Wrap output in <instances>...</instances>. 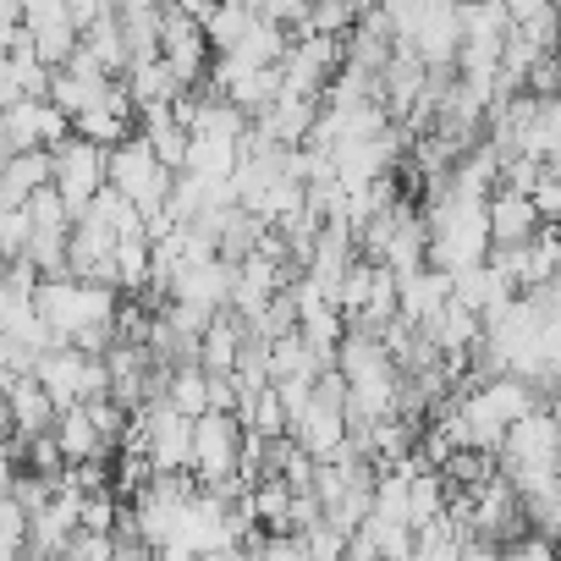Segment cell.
I'll return each mask as SVG.
<instances>
[{"mask_svg":"<svg viewBox=\"0 0 561 561\" xmlns=\"http://www.w3.org/2000/svg\"><path fill=\"white\" fill-rule=\"evenodd\" d=\"M56 154V187H61V198H67V209L72 215H83L89 209V198L105 187V149L100 144H89L83 133H72L67 144H56L50 149Z\"/></svg>","mask_w":561,"mask_h":561,"instance_id":"cell-5","label":"cell"},{"mask_svg":"<svg viewBox=\"0 0 561 561\" xmlns=\"http://www.w3.org/2000/svg\"><path fill=\"white\" fill-rule=\"evenodd\" d=\"M12 154H18V149L7 144V133H0V171H7V160H12Z\"/></svg>","mask_w":561,"mask_h":561,"instance_id":"cell-45","label":"cell"},{"mask_svg":"<svg viewBox=\"0 0 561 561\" xmlns=\"http://www.w3.org/2000/svg\"><path fill=\"white\" fill-rule=\"evenodd\" d=\"M304 539H309V556H314V561H336V556H347V534H342L331 517H320L314 528H304Z\"/></svg>","mask_w":561,"mask_h":561,"instance_id":"cell-36","label":"cell"},{"mask_svg":"<svg viewBox=\"0 0 561 561\" xmlns=\"http://www.w3.org/2000/svg\"><path fill=\"white\" fill-rule=\"evenodd\" d=\"M138 413L149 424V468L154 473H187L193 468V419L176 413L171 402H144Z\"/></svg>","mask_w":561,"mask_h":561,"instance_id":"cell-6","label":"cell"},{"mask_svg":"<svg viewBox=\"0 0 561 561\" xmlns=\"http://www.w3.org/2000/svg\"><path fill=\"white\" fill-rule=\"evenodd\" d=\"M358 23V7L353 0H314L309 7V28H320V34H347ZM304 34V28H298Z\"/></svg>","mask_w":561,"mask_h":561,"instance_id":"cell-34","label":"cell"},{"mask_svg":"<svg viewBox=\"0 0 561 561\" xmlns=\"http://www.w3.org/2000/svg\"><path fill=\"white\" fill-rule=\"evenodd\" d=\"M23 309H34V298H23V293H12V287H7V280H0V331H12V320H18Z\"/></svg>","mask_w":561,"mask_h":561,"instance_id":"cell-42","label":"cell"},{"mask_svg":"<svg viewBox=\"0 0 561 561\" xmlns=\"http://www.w3.org/2000/svg\"><path fill=\"white\" fill-rule=\"evenodd\" d=\"M160 56L171 61V72H176V83H182V89L204 83V78H209V61H215L204 23H198L193 12L171 7V0H165V12H160Z\"/></svg>","mask_w":561,"mask_h":561,"instance_id":"cell-3","label":"cell"},{"mask_svg":"<svg viewBox=\"0 0 561 561\" xmlns=\"http://www.w3.org/2000/svg\"><path fill=\"white\" fill-rule=\"evenodd\" d=\"M122 78L133 89V105H154V100H176L182 94V83H176V72H171L165 56H138Z\"/></svg>","mask_w":561,"mask_h":561,"instance_id":"cell-21","label":"cell"},{"mask_svg":"<svg viewBox=\"0 0 561 561\" xmlns=\"http://www.w3.org/2000/svg\"><path fill=\"white\" fill-rule=\"evenodd\" d=\"M105 182H116L138 209H149V204H165V198H171L176 171L149 149L144 133H133V138H122L116 149H105Z\"/></svg>","mask_w":561,"mask_h":561,"instance_id":"cell-1","label":"cell"},{"mask_svg":"<svg viewBox=\"0 0 561 561\" xmlns=\"http://www.w3.org/2000/svg\"><path fill=\"white\" fill-rule=\"evenodd\" d=\"M248 501H253V517H259L264 528H287L293 484L280 479V473H259V479H253V490H248Z\"/></svg>","mask_w":561,"mask_h":561,"instance_id":"cell-28","label":"cell"},{"mask_svg":"<svg viewBox=\"0 0 561 561\" xmlns=\"http://www.w3.org/2000/svg\"><path fill=\"white\" fill-rule=\"evenodd\" d=\"M325 364L314 358V347L304 342V331H287L270 342V380H287V375H320Z\"/></svg>","mask_w":561,"mask_h":561,"instance_id":"cell-26","label":"cell"},{"mask_svg":"<svg viewBox=\"0 0 561 561\" xmlns=\"http://www.w3.org/2000/svg\"><path fill=\"white\" fill-rule=\"evenodd\" d=\"M397 154H402V133H397V127H380V133H369V138H342V144L331 149L336 182H342L347 193H364L375 176H386V171L397 165Z\"/></svg>","mask_w":561,"mask_h":561,"instance_id":"cell-4","label":"cell"},{"mask_svg":"<svg viewBox=\"0 0 561 561\" xmlns=\"http://www.w3.org/2000/svg\"><path fill=\"white\" fill-rule=\"evenodd\" d=\"M320 105L325 100H314V94H293V89H280L259 116H253V127L264 133V138H275V144H304L309 138V127H314V116H320Z\"/></svg>","mask_w":561,"mask_h":561,"instance_id":"cell-9","label":"cell"},{"mask_svg":"<svg viewBox=\"0 0 561 561\" xmlns=\"http://www.w3.org/2000/svg\"><path fill=\"white\" fill-rule=\"evenodd\" d=\"M259 7V18H270V23H280V28H309V7L314 0H253Z\"/></svg>","mask_w":561,"mask_h":561,"instance_id":"cell-38","label":"cell"},{"mask_svg":"<svg viewBox=\"0 0 561 561\" xmlns=\"http://www.w3.org/2000/svg\"><path fill=\"white\" fill-rule=\"evenodd\" d=\"M165 402H171L176 413L198 419V413L209 408V369H204V364H176L171 380H165Z\"/></svg>","mask_w":561,"mask_h":561,"instance_id":"cell-25","label":"cell"},{"mask_svg":"<svg viewBox=\"0 0 561 561\" xmlns=\"http://www.w3.org/2000/svg\"><path fill=\"white\" fill-rule=\"evenodd\" d=\"M39 105L45 100H12L7 111H0V133H7V144L23 154V149H45V138H39Z\"/></svg>","mask_w":561,"mask_h":561,"instance_id":"cell-29","label":"cell"},{"mask_svg":"<svg viewBox=\"0 0 561 561\" xmlns=\"http://www.w3.org/2000/svg\"><path fill=\"white\" fill-rule=\"evenodd\" d=\"M72 133H83V138L100 144V149H116L122 138L138 133V116H122V111H111L105 100H94V105H83V111L72 116Z\"/></svg>","mask_w":561,"mask_h":561,"instance_id":"cell-23","label":"cell"},{"mask_svg":"<svg viewBox=\"0 0 561 561\" xmlns=\"http://www.w3.org/2000/svg\"><path fill=\"white\" fill-rule=\"evenodd\" d=\"M0 23H23V0H0Z\"/></svg>","mask_w":561,"mask_h":561,"instance_id":"cell-43","label":"cell"},{"mask_svg":"<svg viewBox=\"0 0 561 561\" xmlns=\"http://www.w3.org/2000/svg\"><path fill=\"white\" fill-rule=\"evenodd\" d=\"M484 209H490V248H501V242H528V237L545 226L539 209H534V198L517 193V187H495Z\"/></svg>","mask_w":561,"mask_h":561,"instance_id":"cell-15","label":"cell"},{"mask_svg":"<svg viewBox=\"0 0 561 561\" xmlns=\"http://www.w3.org/2000/svg\"><path fill=\"white\" fill-rule=\"evenodd\" d=\"M182 171H193V176H204V182H231V171H237V138H220V133H193Z\"/></svg>","mask_w":561,"mask_h":561,"instance_id":"cell-19","label":"cell"},{"mask_svg":"<svg viewBox=\"0 0 561 561\" xmlns=\"http://www.w3.org/2000/svg\"><path fill=\"white\" fill-rule=\"evenodd\" d=\"M545 165H550V171H556V176H561V149H556V154H550V160H545Z\"/></svg>","mask_w":561,"mask_h":561,"instance_id":"cell-46","label":"cell"},{"mask_svg":"<svg viewBox=\"0 0 561 561\" xmlns=\"http://www.w3.org/2000/svg\"><path fill=\"white\" fill-rule=\"evenodd\" d=\"M424 83H430L424 56H419V50H391V61L380 67V100L391 105V116H397V122H402V116L419 105Z\"/></svg>","mask_w":561,"mask_h":561,"instance_id":"cell-14","label":"cell"},{"mask_svg":"<svg viewBox=\"0 0 561 561\" xmlns=\"http://www.w3.org/2000/svg\"><path fill=\"white\" fill-rule=\"evenodd\" d=\"M242 424H248V430H259V435H280V430H287V408H280L275 380H270V386H259V391L242 402Z\"/></svg>","mask_w":561,"mask_h":561,"instance_id":"cell-31","label":"cell"},{"mask_svg":"<svg viewBox=\"0 0 561 561\" xmlns=\"http://www.w3.org/2000/svg\"><path fill=\"white\" fill-rule=\"evenodd\" d=\"M237 353H242V320H237L231 309H220V314L209 320V331L198 336V364H204L209 375H231V369H237Z\"/></svg>","mask_w":561,"mask_h":561,"instance_id":"cell-18","label":"cell"},{"mask_svg":"<svg viewBox=\"0 0 561 561\" xmlns=\"http://www.w3.org/2000/svg\"><path fill=\"white\" fill-rule=\"evenodd\" d=\"M209 408L237 413V375H209Z\"/></svg>","mask_w":561,"mask_h":561,"instance_id":"cell-41","label":"cell"},{"mask_svg":"<svg viewBox=\"0 0 561 561\" xmlns=\"http://www.w3.org/2000/svg\"><path fill=\"white\" fill-rule=\"evenodd\" d=\"M0 397H7V413H12V435H45V430H56V419H61V408H56V397L39 386V375H12V380H0Z\"/></svg>","mask_w":561,"mask_h":561,"instance_id":"cell-8","label":"cell"},{"mask_svg":"<svg viewBox=\"0 0 561 561\" xmlns=\"http://www.w3.org/2000/svg\"><path fill=\"white\" fill-rule=\"evenodd\" d=\"M83 408H89V419H94V430H100V440L111 446V451H122V435H127V424H133V413L105 391V397H83Z\"/></svg>","mask_w":561,"mask_h":561,"instance_id":"cell-32","label":"cell"},{"mask_svg":"<svg viewBox=\"0 0 561 561\" xmlns=\"http://www.w3.org/2000/svg\"><path fill=\"white\" fill-rule=\"evenodd\" d=\"M198 23H204V34H209V50H215V56H231V50L242 45V34L259 23V7H253V0H215Z\"/></svg>","mask_w":561,"mask_h":561,"instance_id":"cell-16","label":"cell"},{"mask_svg":"<svg viewBox=\"0 0 561 561\" xmlns=\"http://www.w3.org/2000/svg\"><path fill=\"white\" fill-rule=\"evenodd\" d=\"M116 287L122 293L149 287V237H122L116 242Z\"/></svg>","mask_w":561,"mask_h":561,"instance_id":"cell-30","label":"cell"},{"mask_svg":"<svg viewBox=\"0 0 561 561\" xmlns=\"http://www.w3.org/2000/svg\"><path fill=\"white\" fill-rule=\"evenodd\" d=\"M56 440H61V457H67V462H83V457H116V451L100 440V430H94V419H89L83 402L61 408V419H56Z\"/></svg>","mask_w":561,"mask_h":561,"instance_id":"cell-20","label":"cell"},{"mask_svg":"<svg viewBox=\"0 0 561 561\" xmlns=\"http://www.w3.org/2000/svg\"><path fill=\"white\" fill-rule=\"evenodd\" d=\"M67 556H78V561H111L116 556V539L111 534H100V528H72V539H67Z\"/></svg>","mask_w":561,"mask_h":561,"instance_id":"cell-37","label":"cell"},{"mask_svg":"<svg viewBox=\"0 0 561 561\" xmlns=\"http://www.w3.org/2000/svg\"><path fill=\"white\" fill-rule=\"evenodd\" d=\"M473 495V506H468V523H473V534H484V539H495V545H506L512 534H523L528 528V517H523V495H517V484L506 479V473H490L479 490H468Z\"/></svg>","mask_w":561,"mask_h":561,"instance_id":"cell-7","label":"cell"},{"mask_svg":"<svg viewBox=\"0 0 561 561\" xmlns=\"http://www.w3.org/2000/svg\"><path fill=\"white\" fill-rule=\"evenodd\" d=\"M287 430L298 435V446H304V451H314L320 462H331V457L342 451V440H347V408H342V402L314 397V402L287 424Z\"/></svg>","mask_w":561,"mask_h":561,"instance_id":"cell-11","label":"cell"},{"mask_svg":"<svg viewBox=\"0 0 561 561\" xmlns=\"http://www.w3.org/2000/svg\"><path fill=\"white\" fill-rule=\"evenodd\" d=\"M28 523H34V512H28L18 495H0V545L23 550V539H28Z\"/></svg>","mask_w":561,"mask_h":561,"instance_id":"cell-35","label":"cell"},{"mask_svg":"<svg viewBox=\"0 0 561 561\" xmlns=\"http://www.w3.org/2000/svg\"><path fill=\"white\" fill-rule=\"evenodd\" d=\"M67 242H72V220H34L23 253L39 264V275H67Z\"/></svg>","mask_w":561,"mask_h":561,"instance_id":"cell-24","label":"cell"},{"mask_svg":"<svg viewBox=\"0 0 561 561\" xmlns=\"http://www.w3.org/2000/svg\"><path fill=\"white\" fill-rule=\"evenodd\" d=\"M287 45H293V28H280V23H270V18H259L248 34H242V45L231 50L242 67H280L287 61Z\"/></svg>","mask_w":561,"mask_h":561,"instance_id":"cell-22","label":"cell"},{"mask_svg":"<svg viewBox=\"0 0 561 561\" xmlns=\"http://www.w3.org/2000/svg\"><path fill=\"white\" fill-rule=\"evenodd\" d=\"M242 413H220V408H204L193 419V473L198 484H215L226 473H237V457H242Z\"/></svg>","mask_w":561,"mask_h":561,"instance_id":"cell-2","label":"cell"},{"mask_svg":"<svg viewBox=\"0 0 561 561\" xmlns=\"http://www.w3.org/2000/svg\"><path fill=\"white\" fill-rule=\"evenodd\" d=\"M528 198H534V209H539V220H545V226H561V176H556L550 165H545V176L534 182V193H528Z\"/></svg>","mask_w":561,"mask_h":561,"instance_id":"cell-40","label":"cell"},{"mask_svg":"<svg viewBox=\"0 0 561 561\" xmlns=\"http://www.w3.org/2000/svg\"><path fill=\"white\" fill-rule=\"evenodd\" d=\"M28 231H34V215L28 204H0V253L18 259L28 248Z\"/></svg>","mask_w":561,"mask_h":561,"instance_id":"cell-33","label":"cell"},{"mask_svg":"<svg viewBox=\"0 0 561 561\" xmlns=\"http://www.w3.org/2000/svg\"><path fill=\"white\" fill-rule=\"evenodd\" d=\"M523 89H528V94H539V100H545V94H561V50H545V56L528 67Z\"/></svg>","mask_w":561,"mask_h":561,"instance_id":"cell-39","label":"cell"},{"mask_svg":"<svg viewBox=\"0 0 561 561\" xmlns=\"http://www.w3.org/2000/svg\"><path fill=\"white\" fill-rule=\"evenodd\" d=\"M7 440H12V413H7V397H0V451H7Z\"/></svg>","mask_w":561,"mask_h":561,"instance_id":"cell-44","label":"cell"},{"mask_svg":"<svg viewBox=\"0 0 561 561\" xmlns=\"http://www.w3.org/2000/svg\"><path fill=\"white\" fill-rule=\"evenodd\" d=\"M56 176V154L50 149H23L7 160V171H0V204H28L34 187H45Z\"/></svg>","mask_w":561,"mask_h":561,"instance_id":"cell-17","label":"cell"},{"mask_svg":"<svg viewBox=\"0 0 561 561\" xmlns=\"http://www.w3.org/2000/svg\"><path fill=\"white\" fill-rule=\"evenodd\" d=\"M424 331H430V342L440 347V358H468V347L484 336V314L468 309L462 298H446V304L424 320Z\"/></svg>","mask_w":561,"mask_h":561,"instance_id":"cell-12","label":"cell"},{"mask_svg":"<svg viewBox=\"0 0 561 561\" xmlns=\"http://www.w3.org/2000/svg\"><path fill=\"white\" fill-rule=\"evenodd\" d=\"M264 231H270V220H259L253 209H242V204H237V209L226 215V226H220V259H231V264H237V259H248V253L264 242Z\"/></svg>","mask_w":561,"mask_h":561,"instance_id":"cell-27","label":"cell"},{"mask_svg":"<svg viewBox=\"0 0 561 561\" xmlns=\"http://www.w3.org/2000/svg\"><path fill=\"white\" fill-rule=\"evenodd\" d=\"M89 358H94V353H83V347H72V342H56V347H45V353H39L34 375H39V386L56 397V408L83 402V375H89Z\"/></svg>","mask_w":561,"mask_h":561,"instance_id":"cell-10","label":"cell"},{"mask_svg":"<svg viewBox=\"0 0 561 561\" xmlns=\"http://www.w3.org/2000/svg\"><path fill=\"white\" fill-rule=\"evenodd\" d=\"M446 298H451V275L435 270V264H424V270H413V275H397V314H402L408 325H424Z\"/></svg>","mask_w":561,"mask_h":561,"instance_id":"cell-13","label":"cell"}]
</instances>
